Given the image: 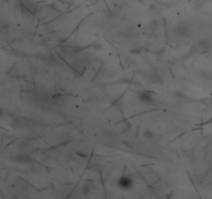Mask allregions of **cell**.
<instances>
[{
  "label": "cell",
  "instance_id": "cell-1",
  "mask_svg": "<svg viewBox=\"0 0 212 199\" xmlns=\"http://www.w3.org/2000/svg\"><path fill=\"white\" fill-rule=\"evenodd\" d=\"M138 99L145 105H153L155 104L154 93L150 90H139L138 91Z\"/></svg>",
  "mask_w": 212,
  "mask_h": 199
},
{
  "label": "cell",
  "instance_id": "cell-2",
  "mask_svg": "<svg viewBox=\"0 0 212 199\" xmlns=\"http://www.w3.org/2000/svg\"><path fill=\"white\" fill-rule=\"evenodd\" d=\"M118 185L120 188H122L124 190H128L132 187V181L131 180V177L128 176H122L119 181H118Z\"/></svg>",
  "mask_w": 212,
  "mask_h": 199
},
{
  "label": "cell",
  "instance_id": "cell-3",
  "mask_svg": "<svg viewBox=\"0 0 212 199\" xmlns=\"http://www.w3.org/2000/svg\"><path fill=\"white\" fill-rule=\"evenodd\" d=\"M13 160L15 162H17V163H20V164H29V163H31V158L28 155H25V153L16 156V157L13 158Z\"/></svg>",
  "mask_w": 212,
  "mask_h": 199
},
{
  "label": "cell",
  "instance_id": "cell-4",
  "mask_svg": "<svg viewBox=\"0 0 212 199\" xmlns=\"http://www.w3.org/2000/svg\"><path fill=\"white\" fill-rule=\"evenodd\" d=\"M143 135H144V137H145L146 139H151L154 136L153 132H152V131H150V130H146L145 132H144Z\"/></svg>",
  "mask_w": 212,
  "mask_h": 199
}]
</instances>
